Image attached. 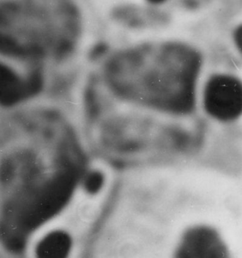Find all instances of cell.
<instances>
[{
    "label": "cell",
    "mask_w": 242,
    "mask_h": 258,
    "mask_svg": "<svg viewBox=\"0 0 242 258\" xmlns=\"http://www.w3.org/2000/svg\"><path fill=\"white\" fill-rule=\"evenodd\" d=\"M173 258H232L218 231L207 225L191 226L180 235Z\"/></svg>",
    "instance_id": "277c9868"
},
{
    "label": "cell",
    "mask_w": 242,
    "mask_h": 258,
    "mask_svg": "<svg viewBox=\"0 0 242 258\" xmlns=\"http://www.w3.org/2000/svg\"><path fill=\"white\" fill-rule=\"evenodd\" d=\"M198 52L180 43H149L123 50L107 61L104 78L116 95L171 114L194 106L201 67Z\"/></svg>",
    "instance_id": "6da1fadb"
},
{
    "label": "cell",
    "mask_w": 242,
    "mask_h": 258,
    "mask_svg": "<svg viewBox=\"0 0 242 258\" xmlns=\"http://www.w3.org/2000/svg\"><path fill=\"white\" fill-rule=\"evenodd\" d=\"M104 182L105 177L100 170H87L82 174L80 184L87 195H96L103 188Z\"/></svg>",
    "instance_id": "52a82bcc"
},
{
    "label": "cell",
    "mask_w": 242,
    "mask_h": 258,
    "mask_svg": "<svg viewBox=\"0 0 242 258\" xmlns=\"http://www.w3.org/2000/svg\"><path fill=\"white\" fill-rule=\"evenodd\" d=\"M203 105L209 116L217 121H234L241 113V82L230 75L212 76L204 90Z\"/></svg>",
    "instance_id": "3957f363"
},
{
    "label": "cell",
    "mask_w": 242,
    "mask_h": 258,
    "mask_svg": "<svg viewBox=\"0 0 242 258\" xmlns=\"http://www.w3.org/2000/svg\"><path fill=\"white\" fill-rule=\"evenodd\" d=\"M234 38L236 40V43L238 44V48H239L240 43H241V27L236 29V32H235Z\"/></svg>",
    "instance_id": "ba28073f"
},
{
    "label": "cell",
    "mask_w": 242,
    "mask_h": 258,
    "mask_svg": "<svg viewBox=\"0 0 242 258\" xmlns=\"http://www.w3.org/2000/svg\"><path fill=\"white\" fill-rule=\"evenodd\" d=\"M81 31L76 6L62 2H0V53L19 60H58Z\"/></svg>",
    "instance_id": "7a4b0ae2"
},
{
    "label": "cell",
    "mask_w": 242,
    "mask_h": 258,
    "mask_svg": "<svg viewBox=\"0 0 242 258\" xmlns=\"http://www.w3.org/2000/svg\"><path fill=\"white\" fill-rule=\"evenodd\" d=\"M43 86L42 76L33 73L24 77L0 62V104L12 106L39 93Z\"/></svg>",
    "instance_id": "5b68a950"
},
{
    "label": "cell",
    "mask_w": 242,
    "mask_h": 258,
    "mask_svg": "<svg viewBox=\"0 0 242 258\" xmlns=\"http://www.w3.org/2000/svg\"><path fill=\"white\" fill-rule=\"evenodd\" d=\"M73 235L66 228L55 227L44 232L34 247L35 258H70L73 249Z\"/></svg>",
    "instance_id": "8992f818"
}]
</instances>
